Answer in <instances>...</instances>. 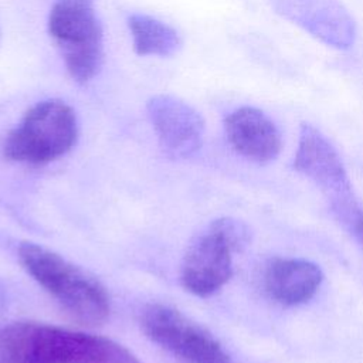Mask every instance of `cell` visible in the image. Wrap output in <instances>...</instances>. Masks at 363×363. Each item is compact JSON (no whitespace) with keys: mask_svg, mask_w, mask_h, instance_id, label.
Here are the masks:
<instances>
[{"mask_svg":"<svg viewBox=\"0 0 363 363\" xmlns=\"http://www.w3.org/2000/svg\"><path fill=\"white\" fill-rule=\"evenodd\" d=\"M0 363H140L122 345L99 336L38 322L0 329Z\"/></svg>","mask_w":363,"mask_h":363,"instance_id":"1","label":"cell"},{"mask_svg":"<svg viewBox=\"0 0 363 363\" xmlns=\"http://www.w3.org/2000/svg\"><path fill=\"white\" fill-rule=\"evenodd\" d=\"M18 258L26 271L72 316L85 323H99L108 318L109 296L92 275L34 242H23Z\"/></svg>","mask_w":363,"mask_h":363,"instance_id":"2","label":"cell"},{"mask_svg":"<svg viewBox=\"0 0 363 363\" xmlns=\"http://www.w3.org/2000/svg\"><path fill=\"white\" fill-rule=\"evenodd\" d=\"M77 139L75 111L61 99H45L31 106L9 132L3 153L13 162L44 164L68 153Z\"/></svg>","mask_w":363,"mask_h":363,"instance_id":"3","label":"cell"},{"mask_svg":"<svg viewBox=\"0 0 363 363\" xmlns=\"http://www.w3.org/2000/svg\"><path fill=\"white\" fill-rule=\"evenodd\" d=\"M54 40L69 77L86 84L104 62V28L92 0H57L48 14Z\"/></svg>","mask_w":363,"mask_h":363,"instance_id":"4","label":"cell"},{"mask_svg":"<svg viewBox=\"0 0 363 363\" xmlns=\"http://www.w3.org/2000/svg\"><path fill=\"white\" fill-rule=\"evenodd\" d=\"M248 240L250 233L241 221H213L184 255L180 272L183 286L203 298L221 289L233 275V254L247 245Z\"/></svg>","mask_w":363,"mask_h":363,"instance_id":"5","label":"cell"},{"mask_svg":"<svg viewBox=\"0 0 363 363\" xmlns=\"http://www.w3.org/2000/svg\"><path fill=\"white\" fill-rule=\"evenodd\" d=\"M140 328L152 342L186 363H231L210 332L166 305H147L140 313Z\"/></svg>","mask_w":363,"mask_h":363,"instance_id":"6","label":"cell"},{"mask_svg":"<svg viewBox=\"0 0 363 363\" xmlns=\"http://www.w3.org/2000/svg\"><path fill=\"white\" fill-rule=\"evenodd\" d=\"M294 169L312 180L332 200L342 214H352L354 223L362 216L356 210L352 183L333 145L312 125L302 123Z\"/></svg>","mask_w":363,"mask_h":363,"instance_id":"7","label":"cell"},{"mask_svg":"<svg viewBox=\"0 0 363 363\" xmlns=\"http://www.w3.org/2000/svg\"><path fill=\"white\" fill-rule=\"evenodd\" d=\"M281 17L296 24L316 40L347 50L356 38L354 20L337 0H267Z\"/></svg>","mask_w":363,"mask_h":363,"instance_id":"8","label":"cell"},{"mask_svg":"<svg viewBox=\"0 0 363 363\" xmlns=\"http://www.w3.org/2000/svg\"><path fill=\"white\" fill-rule=\"evenodd\" d=\"M146 109L159 143L167 155L189 157L201 147L204 119L187 102L160 94L147 101Z\"/></svg>","mask_w":363,"mask_h":363,"instance_id":"9","label":"cell"},{"mask_svg":"<svg viewBox=\"0 0 363 363\" xmlns=\"http://www.w3.org/2000/svg\"><path fill=\"white\" fill-rule=\"evenodd\" d=\"M224 130L231 147L248 160L268 163L281 152L282 142L277 125L254 106H241L228 113Z\"/></svg>","mask_w":363,"mask_h":363,"instance_id":"10","label":"cell"},{"mask_svg":"<svg viewBox=\"0 0 363 363\" xmlns=\"http://www.w3.org/2000/svg\"><path fill=\"white\" fill-rule=\"evenodd\" d=\"M323 281L319 265L299 258H274L262 275L265 292L275 302L296 306L308 302Z\"/></svg>","mask_w":363,"mask_h":363,"instance_id":"11","label":"cell"},{"mask_svg":"<svg viewBox=\"0 0 363 363\" xmlns=\"http://www.w3.org/2000/svg\"><path fill=\"white\" fill-rule=\"evenodd\" d=\"M128 27L132 35L133 50L139 55L169 57L182 47L179 33L155 17L139 13L130 14L128 17Z\"/></svg>","mask_w":363,"mask_h":363,"instance_id":"12","label":"cell"},{"mask_svg":"<svg viewBox=\"0 0 363 363\" xmlns=\"http://www.w3.org/2000/svg\"><path fill=\"white\" fill-rule=\"evenodd\" d=\"M354 227H356L357 234H359V235H360V238L363 240V214L357 218V221L354 223Z\"/></svg>","mask_w":363,"mask_h":363,"instance_id":"13","label":"cell"},{"mask_svg":"<svg viewBox=\"0 0 363 363\" xmlns=\"http://www.w3.org/2000/svg\"><path fill=\"white\" fill-rule=\"evenodd\" d=\"M0 40H1V28H0Z\"/></svg>","mask_w":363,"mask_h":363,"instance_id":"14","label":"cell"}]
</instances>
